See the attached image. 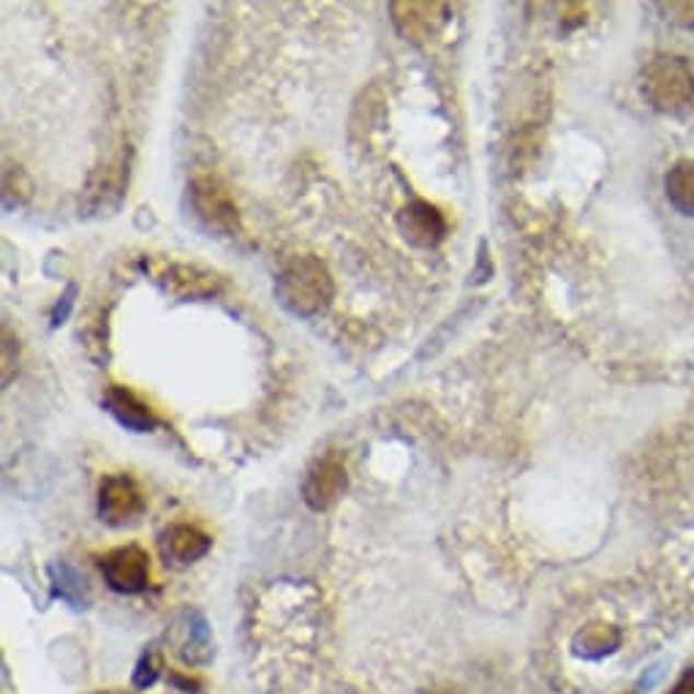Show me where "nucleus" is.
<instances>
[{
  "instance_id": "f8f14e48",
  "label": "nucleus",
  "mask_w": 694,
  "mask_h": 694,
  "mask_svg": "<svg viewBox=\"0 0 694 694\" xmlns=\"http://www.w3.org/2000/svg\"><path fill=\"white\" fill-rule=\"evenodd\" d=\"M104 403L112 412V417H115L123 428L137 430V433H148V430H153L155 425H159V417L153 414V408H150L148 403L139 401L131 390L109 388L106 390Z\"/></svg>"
},
{
  "instance_id": "a211bd4d",
  "label": "nucleus",
  "mask_w": 694,
  "mask_h": 694,
  "mask_svg": "<svg viewBox=\"0 0 694 694\" xmlns=\"http://www.w3.org/2000/svg\"><path fill=\"white\" fill-rule=\"evenodd\" d=\"M166 681H170L172 690H177V692H183V694H199L201 692V681L192 679V675L170 673V675H166Z\"/></svg>"
},
{
  "instance_id": "4468645a",
  "label": "nucleus",
  "mask_w": 694,
  "mask_h": 694,
  "mask_svg": "<svg viewBox=\"0 0 694 694\" xmlns=\"http://www.w3.org/2000/svg\"><path fill=\"white\" fill-rule=\"evenodd\" d=\"M664 194L670 205L684 216H694V159L675 161L664 177Z\"/></svg>"
},
{
  "instance_id": "423d86ee",
  "label": "nucleus",
  "mask_w": 694,
  "mask_h": 694,
  "mask_svg": "<svg viewBox=\"0 0 694 694\" xmlns=\"http://www.w3.org/2000/svg\"><path fill=\"white\" fill-rule=\"evenodd\" d=\"M144 512V496L126 474L104 477L99 485V514L109 525H128Z\"/></svg>"
},
{
  "instance_id": "f257e3e1",
  "label": "nucleus",
  "mask_w": 694,
  "mask_h": 694,
  "mask_svg": "<svg viewBox=\"0 0 694 694\" xmlns=\"http://www.w3.org/2000/svg\"><path fill=\"white\" fill-rule=\"evenodd\" d=\"M276 294L281 305L298 313V316H313V313L324 311L329 305L335 294V284L322 259H316V256H294L278 276Z\"/></svg>"
},
{
  "instance_id": "dca6fc26",
  "label": "nucleus",
  "mask_w": 694,
  "mask_h": 694,
  "mask_svg": "<svg viewBox=\"0 0 694 694\" xmlns=\"http://www.w3.org/2000/svg\"><path fill=\"white\" fill-rule=\"evenodd\" d=\"M161 673H164V659H161L159 648L150 646L134 668V690H150L161 679Z\"/></svg>"
},
{
  "instance_id": "9b49d317",
  "label": "nucleus",
  "mask_w": 694,
  "mask_h": 694,
  "mask_svg": "<svg viewBox=\"0 0 694 694\" xmlns=\"http://www.w3.org/2000/svg\"><path fill=\"white\" fill-rule=\"evenodd\" d=\"M164 287L172 294L186 300H199V298H212V294L221 292L223 281L216 273H207L201 267L194 265H170L164 273Z\"/></svg>"
},
{
  "instance_id": "aec40b11",
  "label": "nucleus",
  "mask_w": 694,
  "mask_h": 694,
  "mask_svg": "<svg viewBox=\"0 0 694 694\" xmlns=\"http://www.w3.org/2000/svg\"><path fill=\"white\" fill-rule=\"evenodd\" d=\"M668 9L670 11H684V16H681L679 22H684V25H694V3H670Z\"/></svg>"
},
{
  "instance_id": "2eb2a0df",
  "label": "nucleus",
  "mask_w": 694,
  "mask_h": 694,
  "mask_svg": "<svg viewBox=\"0 0 694 694\" xmlns=\"http://www.w3.org/2000/svg\"><path fill=\"white\" fill-rule=\"evenodd\" d=\"M49 580H53L55 594L63 599V602H69L74 610L88 608L91 597H88L85 578H82V575L77 572V569L71 567V564L55 562L53 567H49Z\"/></svg>"
},
{
  "instance_id": "0eeeda50",
  "label": "nucleus",
  "mask_w": 694,
  "mask_h": 694,
  "mask_svg": "<svg viewBox=\"0 0 694 694\" xmlns=\"http://www.w3.org/2000/svg\"><path fill=\"white\" fill-rule=\"evenodd\" d=\"M172 643H175L177 659L183 664H188V668L207 664L212 659V653H216L210 624H207L199 610H183L177 615L175 626H172Z\"/></svg>"
},
{
  "instance_id": "f3484780",
  "label": "nucleus",
  "mask_w": 694,
  "mask_h": 694,
  "mask_svg": "<svg viewBox=\"0 0 694 694\" xmlns=\"http://www.w3.org/2000/svg\"><path fill=\"white\" fill-rule=\"evenodd\" d=\"M31 181H27V175L22 170H14V166H9L3 175V197H5V205H20V201H25L27 197H31Z\"/></svg>"
},
{
  "instance_id": "6e6552de",
  "label": "nucleus",
  "mask_w": 694,
  "mask_h": 694,
  "mask_svg": "<svg viewBox=\"0 0 694 694\" xmlns=\"http://www.w3.org/2000/svg\"><path fill=\"white\" fill-rule=\"evenodd\" d=\"M397 227H401L403 238L419 248H436L447 232L444 216L428 201H412L408 207H403L397 216Z\"/></svg>"
},
{
  "instance_id": "7ed1b4c3",
  "label": "nucleus",
  "mask_w": 694,
  "mask_h": 694,
  "mask_svg": "<svg viewBox=\"0 0 694 694\" xmlns=\"http://www.w3.org/2000/svg\"><path fill=\"white\" fill-rule=\"evenodd\" d=\"M192 197H194V207H197L199 218L207 223V227L218 229V232L223 234L243 232V227H240L238 205H234L232 194L227 192V186H223L216 175L201 172V175L194 177Z\"/></svg>"
},
{
  "instance_id": "39448f33",
  "label": "nucleus",
  "mask_w": 694,
  "mask_h": 694,
  "mask_svg": "<svg viewBox=\"0 0 694 694\" xmlns=\"http://www.w3.org/2000/svg\"><path fill=\"white\" fill-rule=\"evenodd\" d=\"M346 463L340 458V452L329 450L327 455L316 458L313 466L308 469V477L302 483V498L311 509L322 512V509H329L335 501H338L340 494L346 490Z\"/></svg>"
},
{
  "instance_id": "f03ea898",
  "label": "nucleus",
  "mask_w": 694,
  "mask_h": 694,
  "mask_svg": "<svg viewBox=\"0 0 694 694\" xmlns=\"http://www.w3.org/2000/svg\"><path fill=\"white\" fill-rule=\"evenodd\" d=\"M643 99L659 112H681L694 101V71L681 55H659L643 69Z\"/></svg>"
},
{
  "instance_id": "412c9836",
  "label": "nucleus",
  "mask_w": 694,
  "mask_h": 694,
  "mask_svg": "<svg viewBox=\"0 0 694 694\" xmlns=\"http://www.w3.org/2000/svg\"><path fill=\"white\" fill-rule=\"evenodd\" d=\"M96 694H134V692H126V690H109V692H96Z\"/></svg>"
},
{
  "instance_id": "4be33fe9",
  "label": "nucleus",
  "mask_w": 694,
  "mask_h": 694,
  "mask_svg": "<svg viewBox=\"0 0 694 694\" xmlns=\"http://www.w3.org/2000/svg\"><path fill=\"white\" fill-rule=\"evenodd\" d=\"M425 694H458V692H452V690H436V692H425Z\"/></svg>"
},
{
  "instance_id": "ddd939ff",
  "label": "nucleus",
  "mask_w": 694,
  "mask_h": 694,
  "mask_svg": "<svg viewBox=\"0 0 694 694\" xmlns=\"http://www.w3.org/2000/svg\"><path fill=\"white\" fill-rule=\"evenodd\" d=\"M395 25L397 31L406 38L414 42H425V38L433 36L439 31V25L444 22V5L439 3H395Z\"/></svg>"
},
{
  "instance_id": "9d476101",
  "label": "nucleus",
  "mask_w": 694,
  "mask_h": 694,
  "mask_svg": "<svg viewBox=\"0 0 694 694\" xmlns=\"http://www.w3.org/2000/svg\"><path fill=\"white\" fill-rule=\"evenodd\" d=\"M126 181H128V161L126 155L115 161H106L96 175L91 177V186H88L85 207L91 212H106L115 210L120 205L123 194H126Z\"/></svg>"
},
{
  "instance_id": "6ab92c4d",
  "label": "nucleus",
  "mask_w": 694,
  "mask_h": 694,
  "mask_svg": "<svg viewBox=\"0 0 694 694\" xmlns=\"http://www.w3.org/2000/svg\"><path fill=\"white\" fill-rule=\"evenodd\" d=\"M670 694H694V668H690L684 675H681L679 684L670 690Z\"/></svg>"
},
{
  "instance_id": "20e7f679",
  "label": "nucleus",
  "mask_w": 694,
  "mask_h": 694,
  "mask_svg": "<svg viewBox=\"0 0 694 694\" xmlns=\"http://www.w3.org/2000/svg\"><path fill=\"white\" fill-rule=\"evenodd\" d=\"M101 575L117 594H142L150 583V558L142 547H115L101 558Z\"/></svg>"
},
{
  "instance_id": "1a4fd4ad",
  "label": "nucleus",
  "mask_w": 694,
  "mask_h": 694,
  "mask_svg": "<svg viewBox=\"0 0 694 694\" xmlns=\"http://www.w3.org/2000/svg\"><path fill=\"white\" fill-rule=\"evenodd\" d=\"M159 545L166 562L175 564V567H188V564H197L199 558H205L210 553L212 540L205 531H199L197 525L175 523L161 534Z\"/></svg>"
}]
</instances>
